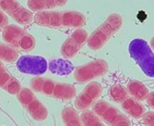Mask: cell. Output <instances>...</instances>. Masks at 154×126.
<instances>
[{
  "mask_svg": "<svg viewBox=\"0 0 154 126\" xmlns=\"http://www.w3.org/2000/svg\"><path fill=\"white\" fill-rule=\"evenodd\" d=\"M38 25L50 28H80L87 22L86 16L77 11H45L34 15Z\"/></svg>",
  "mask_w": 154,
  "mask_h": 126,
  "instance_id": "obj_1",
  "label": "cell"
},
{
  "mask_svg": "<svg viewBox=\"0 0 154 126\" xmlns=\"http://www.w3.org/2000/svg\"><path fill=\"white\" fill-rule=\"evenodd\" d=\"M30 87L33 92H40L45 96L60 101H70L76 96V89L73 85L41 76L31 79Z\"/></svg>",
  "mask_w": 154,
  "mask_h": 126,
  "instance_id": "obj_2",
  "label": "cell"
},
{
  "mask_svg": "<svg viewBox=\"0 0 154 126\" xmlns=\"http://www.w3.org/2000/svg\"><path fill=\"white\" fill-rule=\"evenodd\" d=\"M122 16L118 13H112L107 19L89 36L88 46L93 51L101 49L109 40L122 28Z\"/></svg>",
  "mask_w": 154,
  "mask_h": 126,
  "instance_id": "obj_3",
  "label": "cell"
},
{
  "mask_svg": "<svg viewBox=\"0 0 154 126\" xmlns=\"http://www.w3.org/2000/svg\"><path fill=\"white\" fill-rule=\"evenodd\" d=\"M129 54L148 77L154 78V51L143 39H133L129 44Z\"/></svg>",
  "mask_w": 154,
  "mask_h": 126,
  "instance_id": "obj_4",
  "label": "cell"
},
{
  "mask_svg": "<svg viewBox=\"0 0 154 126\" xmlns=\"http://www.w3.org/2000/svg\"><path fill=\"white\" fill-rule=\"evenodd\" d=\"M2 38L7 44L15 49L22 51H31L36 46V40L31 34L18 25L9 24L2 31Z\"/></svg>",
  "mask_w": 154,
  "mask_h": 126,
  "instance_id": "obj_5",
  "label": "cell"
},
{
  "mask_svg": "<svg viewBox=\"0 0 154 126\" xmlns=\"http://www.w3.org/2000/svg\"><path fill=\"white\" fill-rule=\"evenodd\" d=\"M17 100L20 104L23 106V108L28 111L33 120L37 122H42L47 120L49 116L45 105L35 96L32 89L30 88H21L17 95Z\"/></svg>",
  "mask_w": 154,
  "mask_h": 126,
  "instance_id": "obj_6",
  "label": "cell"
},
{
  "mask_svg": "<svg viewBox=\"0 0 154 126\" xmlns=\"http://www.w3.org/2000/svg\"><path fill=\"white\" fill-rule=\"evenodd\" d=\"M92 111L110 126H131L129 118L106 101H96L92 105Z\"/></svg>",
  "mask_w": 154,
  "mask_h": 126,
  "instance_id": "obj_7",
  "label": "cell"
},
{
  "mask_svg": "<svg viewBox=\"0 0 154 126\" xmlns=\"http://www.w3.org/2000/svg\"><path fill=\"white\" fill-rule=\"evenodd\" d=\"M109 64L103 59H95L74 69V79L78 83L85 84L103 76L108 72Z\"/></svg>",
  "mask_w": 154,
  "mask_h": 126,
  "instance_id": "obj_8",
  "label": "cell"
},
{
  "mask_svg": "<svg viewBox=\"0 0 154 126\" xmlns=\"http://www.w3.org/2000/svg\"><path fill=\"white\" fill-rule=\"evenodd\" d=\"M0 10L5 15H9L12 19H14L18 24H21V25H26L34 21L33 12L24 7L18 1L0 0Z\"/></svg>",
  "mask_w": 154,
  "mask_h": 126,
  "instance_id": "obj_9",
  "label": "cell"
},
{
  "mask_svg": "<svg viewBox=\"0 0 154 126\" xmlns=\"http://www.w3.org/2000/svg\"><path fill=\"white\" fill-rule=\"evenodd\" d=\"M89 35L86 30L78 28L71 34L70 37L66 39L60 47V54L62 58L69 60L77 55V53L82 49V47L88 42Z\"/></svg>",
  "mask_w": 154,
  "mask_h": 126,
  "instance_id": "obj_10",
  "label": "cell"
},
{
  "mask_svg": "<svg viewBox=\"0 0 154 126\" xmlns=\"http://www.w3.org/2000/svg\"><path fill=\"white\" fill-rule=\"evenodd\" d=\"M17 69L22 74L33 76L43 75L48 71V62L41 56H21L17 60Z\"/></svg>",
  "mask_w": 154,
  "mask_h": 126,
  "instance_id": "obj_11",
  "label": "cell"
},
{
  "mask_svg": "<svg viewBox=\"0 0 154 126\" xmlns=\"http://www.w3.org/2000/svg\"><path fill=\"white\" fill-rule=\"evenodd\" d=\"M103 92V87L98 82H90L78 96L75 98V106L78 110H87L93 104L94 101L100 97Z\"/></svg>",
  "mask_w": 154,
  "mask_h": 126,
  "instance_id": "obj_12",
  "label": "cell"
},
{
  "mask_svg": "<svg viewBox=\"0 0 154 126\" xmlns=\"http://www.w3.org/2000/svg\"><path fill=\"white\" fill-rule=\"evenodd\" d=\"M0 88L10 95H17L22 88L21 83L8 72L2 61H0Z\"/></svg>",
  "mask_w": 154,
  "mask_h": 126,
  "instance_id": "obj_13",
  "label": "cell"
},
{
  "mask_svg": "<svg viewBox=\"0 0 154 126\" xmlns=\"http://www.w3.org/2000/svg\"><path fill=\"white\" fill-rule=\"evenodd\" d=\"M66 4V1L61 0H29L26 5L31 12H45L51 11V9H56L58 7H63Z\"/></svg>",
  "mask_w": 154,
  "mask_h": 126,
  "instance_id": "obj_14",
  "label": "cell"
},
{
  "mask_svg": "<svg viewBox=\"0 0 154 126\" xmlns=\"http://www.w3.org/2000/svg\"><path fill=\"white\" fill-rule=\"evenodd\" d=\"M122 109H124L125 113H127L129 116L135 119H140L145 115V107L135 99L128 98L122 103Z\"/></svg>",
  "mask_w": 154,
  "mask_h": 126,
  "instance_id": "obj_15",
  "label": "cell"
},
{
  "mask_svg": "<svg viewBox=\"0 0 154 126\" xmlns=\"http://www.w3.org/2000/svg\"><path fill=\"white\" fill-rule=\"evenodd\" d=\"M127 92L136 101H145L150 92L147 86L143 82L137 81V80L129 82L128 86H127Z\"/></svg>",
  "mask_w": 154,
  "mask_h": 126,
  "instance_id": "obj_16",
  "label": "cell"
},
{
  "mask_svg": "<svg viewBox=\"0 0 154 126\" xmlns=\"http://www.w3.org/2000/svg\"><path fill=\"white\" fill-rule=\"evenodd\" d=\"M49 69L52 73L57 75H68L73 71V65L66 59H52L49 63Z\"/></svg>",
  "mask_w": 154,
  "mask_h": 126,
  "instance_id": "obj_17",
  "label": "cell"
},
{
  "mask_svg": "<svg viewBox=\"0 0 154 126\" xmlns=\"http://www.w3.org/2000/svg\"><path fill=\"white\" fill-rule=\"evenodd\" d=\"M61 119L64 126H82L80 116L72 106H66L62 109Z\"/></svg>",
  "mask_w": 154,
  "mask_h": 126,
  "instance_id": "obj_18",
  "label": "cell"
},
{
  "mask_svg": "<svg viewBox=\"0 0 154 126\" xmlns=\"http://www.w3.org/2000/svg\"><path fill=\"white\" fill-rule=\"evenodd\" d=\"M19 59L18 51L7 43L0 42V61L7 63H14Z\"/></svg>",
  "mask_w": 154,
  "mask_h": 126,
  "instance_id": "obj_19",
  "label": "cell"
},
{
  "mask_svg": "<svg viewBox=\"0 0 154 126\" xmlns=\"http://www.w3.org/2000/svg\"><path fill=\"white\" fill-rule=\"evenodd\" d=\"M109 97L113 102L122 104L128 98V92L124 86L119 84H114L109 88Z\"/></svg>",
  "mask_w": 154,
  "mask_h": 126,
  "instance_id": "obj_20",
  "label": "cell"
},
{
  "mask_svg": "<svg viewBox=\"0 0 154 126\" xmlns=\"http://www.w3.org/2000/svg\"><path fill=\"white\" fill-rule=\"evenodd\" d=\"M80 120H82V126H106L95 115L93 111L84 110L80 115Z\"/></svg>",
  "mask_w": 154,
  "mask_h": 126,
  "instance_id": "obj_21",
  "label": "cell"
},
{
  "mask_svg": "<svg viewBox=\"0 0 154 126\" xmlns=\"http://www.w3.org/2000/svg\"><path fill=\"white\" fill-rule=\"evenodd\" d=\"M143 123L146 126H154V113L153 111H149V113H146L143 116Z\"/></svg>",
  "mask_w": 154,
  "mask_h": 126,
  "instance_id": "obj_22",
  "label": "cell"
},
{
  "mask_svg": "<svg viewBox=\"0 0 154 126\" xmlns=\"http://www.w3.org/2000/svg\"><path fill=\"white\" fill-rule=\"evenodd\" d=\"M8 25H9V19H8V16L5 15L1 10H0V30H1V28L5 30Z\"/></svg>",
  "mask_w": 154,
  "mask_h": 126,
  "instance_id": "obj_23",
  "label": "cell"
},
{
  "mask_svg": "<svg viewBox=\"0 0 154 126\" xmlns=\"http://www.w3.org/2000/svg\"><path fill=\"white\" fill-rule=\"evenodd\" d=\"M146 101H147V104L154 110V92H149V95H148Z\"/></svg>",
  "mask_w": 154,
  "mask_h": 126,
  "instance_id": "obj_24",
  "label": "cell"
}]
</instances>
